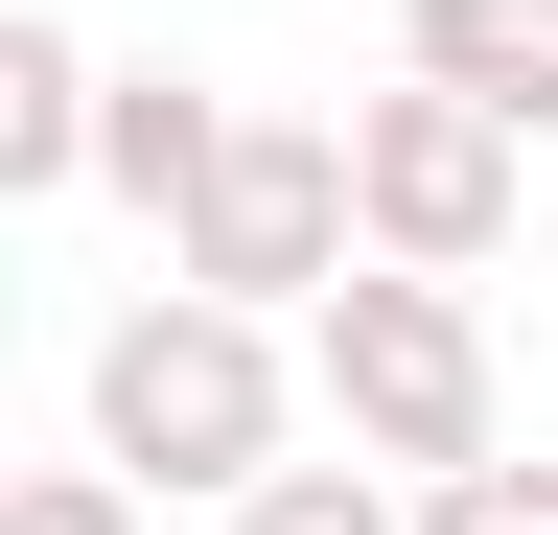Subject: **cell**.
I'll return each instance as SVG.
<instances>
[{
    "mask_svg": "<svg viewBox=\"0 0 558 535\" xmlns=\"http://www.w3.org/2000/svg\"><path fill=\"white\" fill-rule=\"evenodd\" d=\"M279 420H303V396H279V326L256 303H186L163 280V303L94 326V465H117L140 512H163V489H256Z\"/></svg>",
    "mask_w": 558,
    "mask_h": 535,
    "instance_id": "1",
    "label": "cell"
},
{
    "mask_svg": "<svg viewBox=\"0 0 558 535\" xmlns=\"http://www.w3.org/2000/svg\"><path fill=\"white\" fill-rule=\"evenodd\" d=\"M303 373H326V420H349V465H488L512 420H488V326H465V280H396V256H326L303 280Z\"/></svg>",
    "mask_w": 558,
    "mask_h": 535,
    "instance_id": "2",
    "label": "cell"
},
{
    "mask_svg": "<svg viewBox=\"0 0 558 535\" xmlns=\"http://www.w3.org/2000/svg\"><path fill=\"white\" fill-rule=\"evenodd\" d=\"M326 163H349V256H396V280H488V256H512V186H535L512 117H465V94H418V71L349 94Z\"/></svg>",
    "mask_w": 558,
    "mask_h": 535,
    "instance_id": "3",
    "label": "cell"
},
{
    "mask_svg": "<svg viewBox=\"0 0 558 535\" xmlns=\"http://www.w3.org/2000/svg\"><path fill=\"white\" fill-rule=\"evenodd\" d=\"M326 256H349V163H326V117H209V163H186V210H163V280L279 326Z\"/></svg>",
    "mask_w": 558,
    "mask_h": 535,
    "instance_id": "4",
    "label": "cell"
},
{
    "mask_svg": "<svg viewBox=\"0 0 558 535\" xmlns=\"http://www.w3.org/2000/svg\"><path fill=\"white\" fill-rule=\"evenodd\" d=\"M396 71L535 141V117H558V0H418V47H396Z\"/></svg>",
    "mask_w": 558,
    "mask_h": 535,
    "instance_id": "5",
    "label": "cell"
},
{
    "mask_svg": "<svg viewBox=\"0 0 558 535\" xmlns=\"http://www.w3.org/2000/svg\"><path fill=\"white\" fill-rule=\"evenodd\" d=\"M70 163H94L117 210H186V163H209V94H186V71H94V117H70Z\"/></svg>",
    "mask_w": 558,
    "mask_h": 535,
    "instance_id": "6",
    "label": "cell"
},
{
    "mask_svg": "<svg viewBox=\"0 0 558 535\" xmlns=\"http://www.w3.org/2000/svg\"><path fill=\"white\" fill-rule=\"evenodd\" d=\"M70 117H94V47L0 0V210H47V186H70Z\"/></svg>",
    "mask_w": 558,
    "mask_h": 535,
    "instance_id": "7",
    "label": "cell"
},
{
    "mask_svg": "<svg viewBox=\"0 0 558 535\" xmlns=\"http://www.w3.org/2000/svg\"><path fill=\"white\" fill-rule=\"evenodd\" d=\"M396 535H558V465H512V442H488V465H418Z\"/></svg>",
    "mask_w": 558,
    "mask_h": 535,
    "instance_id": "8",
    "label": "cell"
},
{
    "mask_svg": "<svg viewBox=\"0 0 558 535\" xmlns=\"http://www.w3.org/2000/svg\"><path fill=\"white\" fill-rule=\"evenodd\" d=\"M233 535H396V489L373 465H256V489H209Z\"/></svg>",
    "mask_w": 558,
    "mask_h": 535,
    "instance_id": "9",
    "label": "cell"
},
{
    "mask_svg": "<svg viewBox=\"0 0 558 535\" xmlns=\"http://www.w3.org/2000/svg\"><path fill=\"white\" fill-rule=\"evenodd\" d=\"M0 535H140V489H117V465H24V489H0Z\"/></svg>",
    "mask_w": 558,
    "mask_h": 535,
    "instance_id": "10",
    "label": "cell"
},
{
    "mask_svg": "<svg viewBox=\"0 0 558 535\" xmlns=\"http://www.w3.org/2000/svg\"><path fill=\"white\" fill-rule=\"evenodd\" d=\"M0 350H24V280H0Z\"/></svg>",
    "mask_w": 558,
    "mask_h": 535,
    "instance_id": "11",
    "label": "cell"
}]
</instances>
